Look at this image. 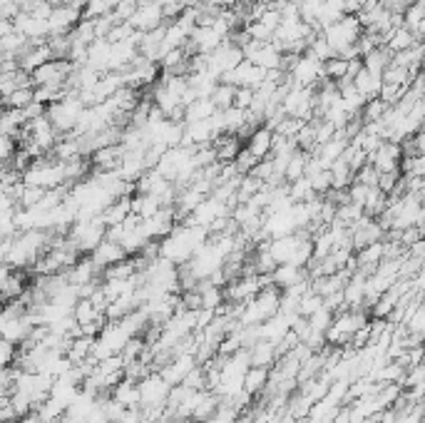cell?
Returning <instances> with one entry per match:
<instances>
[{
    "label": "cell",
    "mask_w": 425,
    "mask_h": 423,
    "mask_svg": "<svg viewBox=\"0 0 425 423\" xmlns=\"http://www.w3.org/2000/svg\"><path fill=\"white\" fill-rule=\"evenodd\" d=\"M254 97H256V90L254 88H236L234 108L251 110V105H254Z\"/></svg>",
    "instance_id": "45"
},
{
    "label": "cell",
    "mask_w": 425,
    "mask_h": 423,
    "mask_svg": "<svg viewBox=\"0 0 425 423\" xmlns=\"http://www.w3.org/2000/svg\"><path fill=\"white\" fill-rule=\"evenodd\" d=\"M247 33L251 35V40H261V42H272L274 40V30H269L264 23H249L244 25Z\"/></svg>",
    "instance_id": "46"
},
{
    "label": "cell",
    "mask_w": 425,
    "mask_h": 423,
    "mask_svg": "<svg viewBox=\"0 0 425 423\" xmlns=\"http://www.w3.org/2000/svg\"><path fill=\"white\" fill-rule=\"evenodd\" d=\"M33 329H35V324H33L30 314L15 316V319H3V339L23 346L28 341V336L33 334Z\"/></svg>",
    "instance_id": "11"
},
{
    "label": "cell",
    "mask_w": 425,
    "mask_h": 423,
    "mask_svg": "<svg viewBox=\"0 0 425 423\" xmlns=\"http://www.w3.org/2000/svg\"><path fill=\"white\" fill-rule=\"evenodd\" d=\"M140 10V0H119V6L112 10V15L117 18V23H130Z\"/></svg>",
    "instance_id": "42"
},
{
    "label": "cell",
    "mask_w": 425,
    "mask_h": 423,
    "mask_svg": "<svg viewBox=\"0 0 425 423\" xmlns=\"http://www.w3.org/2000/svg\"><path fill=\"white\" fill-rule=\"evenodd\" d=\"M289 75H291V80H294L296 88H316L321 80H326L324 63L313 58L311 53H303Z\"/></svg>",
    "instance_id": "3"
},
{
    "label": "cell",
    "mask_w": 425,
    "mask_h": 423,
    "mask_svg": "<svg viewBox=\"0 0 425 423\" xmlns=\"http://www.w3.org/2000/svg\"><path fill=\"white\" fill-rule=\"evenodd\" d=\"M72 314H75V319H77V324H80V326L105 319V314H102V311L92 304V299H80V301L75 304V309H72Z\"/></svg>",
    "instance_id": "28"
},
{
    "label": "cell",
    "mask_w": 425,
    "mask_h": 423,
    "mask_svg": "<svg viewBox=\"0 0 425 423\" xmlns=\"http://www.w3.org/2000/svg\"><path fill=\"white\" fill-rule=\"evenodd\" d=\"M333 319H336V311H331L328 306H321L316 314L308 316V326H311V331H319V334H326L331 326H333Z\"/></svg>",
    "instance_id": "32"
},
{
    "label": "cell",
    "mask_w": 425,
    "mask_h": 423,
    "mask_svg": "<svg viewBox=\"0 0 425 423\" xmlns=\"http://www.w3.org/2000/svg\"><path fill=\"white\" fill-rule=\"evenodd\" d=\"M83 113H85V105H83V100L77 97V90H70V95H67L65 100L55 102V105L47 108V117H50V122H53L55 130H58L60 135L75 130L80 117H83Z\"/></svg>",
    "instance_id": "1"
},
{
    "label": "cell",
    "mask_w": 425,
    "mask_h": 423,
    "mask_svg": "<svg viewBox=\"0 0 425 423\" xmlns=\"http://www.w3.org/2000/svg\"><path fill=\"white\" fill-rule=\"evenodd\" d=\"M214 149H217V157L219 162H234L242 152V142L236 135H222V138L214 140Z\"/></svg>",
    "instance_id": "26"
},
{
    "label": "cell",
    "mask_w": 425,
    "mask_h": 423,
    "mask_svg": "<svg viewBox=\"0 0 425 423\" xmlns=\"http://www.w3.org/2000/svg\"><path fill=\"white\" fill-rule=\"evenodd\" d=\"M124 155H127V149H124L122 144H110V147H102V149H97V152H92V155H90V162L94 165L97 172H117Z\"/></svg>",
    "instance_id": "10"
},
{
    "label": "cell",
    "mask_w": 425,
    "mask_h": 423,
    "mask_svg": "<svg viewBox=\"0 0 425 423\" xmlns=\"http://www.w3.org/2000/svg\"><path fill=\"white\" fill-rule=\"evenodd\" d=\"M308 160H311V155L308 152H303V149H299V152H294L289 160V167H286V182H296V179L306 177V167H308Z\"/></svg>",
    "instance_id": "31"
},
{
    "label": "cell",
    "mask_w": 425,
    "mask_h": 423,
    "mask_svg": "<svg viewBox=\"0 0 425 423\" xmlns=\"http://www.w3.org/2000/svg\"><path fill=\"white\" fill-rule=\"evenodd\" d=\"M12 33H18V30H15V23H12V20H0V38L12 35Z\"/></svg>",
    "instance_id": "51"
},
{
    "label": "cell",
    "mask_w": 425,
    "mask_h": 423,
    "mask_svg": "<svg viewBox=\"0 0 425 423\" xmlns=\"http://www.w3.org/2000/svg\"><path fill=\"white\" fill-rule=\"evenodd\" d=\"M77 70V65L72 60H50L45 65H40L35 72H33V80H35V88L38 85H67L70 75Z\"/></svg>",
    "instance_id": "5"
},
{
    "label": "cell",
    "mask_w": 425,
    "mask_h": 423,
    "mask_svg": "<svg viewBox=\"0 0 425 423\" xmlns=\"http://www.w3.org/2000/svg\"><path fill=\"white\" fill-rule=\"evenodd\" d=\"M401 157H403V144L385 140V142L381 144L371 157H368V162H371L373 167H376L381 174L383 172H401Z\"/></svg>",
    "instance_id": "6"
},
{
    "label": "cell",
    "mask_w": 425,
    "mask_h": 423,
    "mask_svg": "<svg viewBox=\"0 0 425 423\" xmlns=\"http://www.w3.org/2000/svg\"><path fill=\"white\" fill-rule=\"evenodd\" d=\"M224 40H226V38L214 28H197L194 35H192V42L197 45V53H201V55L217 53Z\"/></svg>",
    "instance_id": "16"
},
{
    "label": "cell",
    "mask_w": 425,
    "mask_h": 423,
    "mask_svg": "<svg viewBox=\"0 0 425 423\" xmlns=\"http://www.w3.org/2000/svg\"><path fill=\"white\" fill-rule=\"evenodd\" d=\"M90 169V162L85 157H75V160L65 162V179L67 185L70 182H83L85 179V172Z\"/></svg>",
    "instance_id": "36"
},
{
    "label": "cell",
    "mask_w": 425,
    "mask_h": 423,
    "mask_svg": "<svg viewBox=\"0 0 425 423\" xmlns=\"http://www.w3.org/2000/svg\"><path fill=\"white\" fill-rule=\"evenodd\" d=\"M132 28L140 30V33H149V30L165 25V13H162L160 3H147V6H140L137 15L130 20Z\"/></svg>",
    "instance_id": "13"
},
{
    "label": "cell",
    "mask_w": 425,
    "mask_h": 423,
    "mask_svg": "<svg viewBox=\"0 0 425 423\" xmlns=\"http://www.w3.org/2000/svg\"><path fill=\"white\" fill-rule=\"evenodd\" d=\"M383 234V224L376 222L373 217L363 215L353 226H351V242H353V249H363L368 244H376Z\"/></svg>",
    "instance_id": "7"
},
{
    "label": "cell",
    "mask_w": 425,
    "mask_h": 423,
    "mask_svg": "<svg viewBox=\"0 0 425 423\" xmlns=\"http://www.w3.org/2000/svg\"><path fill=\"white\" fill-rule=\"evenodd\" d=\"M83 20V10L75 6H60L50 15V35H70Z\"/></svg>",
    "instance_id": "9"
},
{
    "label": "cell",
    "mask_w": 425,
    "mask_h": 423,
    "mask_svg": "<svg viewBox=\"0 0 425 423\" xmlns=\"http://www.w3.org/2000/svg\"><path fill=\"white\" fill-rule=\"evenodd\" d=\"M162 209H165V202H162L160 194H140L137 192L135 197H132V212L140 215L142 219H149V217L160 215Z\"/></svg>",
    "instance_id": "22"
},
{
    "label": "cell",
    "mask_w": 425,
    "mask_h": 423,
    "mask_svg": "<svg viewBox=\"0 0 425 423\" xmlns=\"http://www.w3.org/2000/svg\"><path fill=\"white\" fill-rule=\"evenodd\" d=\"M303 127H306V122H303V119L289 117V115H286V117L278 122V127L274 132H278V135H283V138H299V132H301Z\"/></svg>",
    "instance_id": "41"
},
{
    "label": "cell",
    "mask_w": 425,
    "mask_h": 423,
    "mask_svg": "<svg viewBox=\"0 0 425 423\" xmlns=\"http://www.w3.org/2000/svg\"><path fill=\"white\" fill-rule=\"evenodd\" d=\"M385 113H388V105H385L381 97H376V100H368L366 102V108H363L360 117H363V122H381Z\"/></svg>",
    "instance_id": "38"
},
{
    "label": "cell",
    "mask_w": 425,
    "mask_h": 423,
    "mask_svg": "<svg viewBox=\"0 0 425 423\" xmlns=\"http://www.w3.org/2000/svg\"><path fill=\"white\" fill-rule=\"evenodd\" d=\"M97 264L92 262V256H80V262L75 267L67 269V281L72 286H85V284H92L97 281Z\"/></svg>",
    "instance_id": "15"
},
{
    "label": "cell",
    "mask_w": 425,
    "mask_h": 423,
    "mask_svg": "<svg viewBox=\"0 0 425 423\" xmlns=\"http://www.w3.org/2000/svg\"><path fill=\"white\" fill-rule=\"evenodd\" d=\"M130 215H132V194H127V197L115 199L100 217L107 226H117V224H124Z\"/></svg>",
    "instance_id": "20"
},
{
    "label": "cell",
    "mask_w": 425,
    "mask_h": 423,
    "mask_svg": "<svg viewBox=\"0 0 425 423\" xmlns=\"http://www.w3.org/2000/svg\"><path fill=\"white\" fill-rule=\"evenodd\" d=\"M269 381H272V369H266V366H251L247 371V376H244V391L249 396H256L261 391H266Z\"/></svg>",
    "instance_id": "23"
},
{
    "label": "cell",
    "mask_w": 425,
    "mask_h": 423,
    "mask_svg": "<svg viewBox=\"0 0 425 423\" xmlns=\"http://www.w3.org/2000/svg\"><path fill=\"white\" fill-rule=\"evenodd\" d=\"M115 8L110 6V0H88L83 8V20H97L110 15Z\"/></svg>",
    "instance_id": "33"
},
{
    "label": "cell",
    "mask_w": 425,
    "mask_h": 423,
    "mask_svg": "<svg viewBox=\"0 0 425 423\" xmlns=\"http://www.w3.org/2000/svg\"><path fill=\"white\" fill-rule=\"evenodd\" d=\"M112 399H117L124 408H142V394H140V383L124 379L117 386L112 388Z\"/></svg>",
    "instance_id": "21"
},
{
    "label": "cell",
    "mask_w": 425,
    "mask_h": 423,
    "mask_svg": "<svg viewBox=\"0 0 425 423\" xmlns=\"http://www.w3.org/2000/svg\"><path fill=\"white\" fill-rule=\"evenodd\" d=\"M281 60H283V53L274 45V42H266L264 50H261L259 55H256L251 63L259 67H264V70H281Z\"/></svg>",
    "instance_id": "27"
},
{
    "label": "cell",
    "mask_w": 425,
    "mask_h": 423,
    "mask_svg": "<svg viewBox=\"0 0 425 423\" xmlns=\"http://www.w3.org/2000/svg\"><path fill=\"white\" fill-rule=\"evenodd\" d=\"M30 102H35V88H20L15 90L8 100H3L6 108H18V110H25Z\"/></svg>",
    "instance_id": "34"
},
{
    "label": "cell",
    "mask_w": 425,
    "mask_h": 423,
    "mask_svg": "<svg viewBox=\"0 0 425 423\" xmlns=\"http://www.w3.org/2000/svg\"><path fill=\"white\" fill-rule=\"evenodd\" d=\"M321 35L326 38V42L333 48V53H336V58H338V53H341L343 48H349V45H356V42H358V38L363 35V25H360V20L356 18V15H343L338 23L326 28Z\"/></svg>",
    "instance_id": "2"
},
{
    "label": "cell",
    "mask_w": 425,
    "mask_h": 423,
    "mask_svg": "<svg viewBox=\"0 0 425 423\" xmlns=\"http://www.w3.org/2000/svg\"><path fill=\"white\" fill-rule=\"evenodd\" d=\"M15 423H42V418L38 416V411H33V413H28V416H23V418H18Z\"/></svg>",
    "instance_id": "52"
},
{
    "label": "cell",
    "mask_w": 425,
    "mask_h": 423,
    "mask_svg": "<svg viewBox=\"0 0 425 423\" xmlns=\"http://www.w3.org/2000/svg\"><path fill=\"white\" fill-rule=\"evenodd\" d=\"M259 23H264L266 28H269V30H274V33H276V30H278V25L283 23V18H281V13H278V10H274V8H269V10H266L264 15H261V20H259Z\"/></svg>",
    "instance_id": "48"
},
{
    "label": "cell",
    "mask_w": 425,
    "mask_h": 423,
    "mask_svg": "<svg viewBox=\"0 0 425 423\" xmlns=\"http://www.w3.org/2000/svg\"><path fill=\"white\" fill-rule=\"evenodd\" d=\"M20 144L15 142L12 138H8V135H0V157H3V162H12V157H15V152H18Z\"/></svg>",
    "instance_id": "47"
},
{
    "label": "cell",
    "mask_w": 425,
    "mask_h": 423,
    "mask_svg": "<svg viewBox=\"0 0 425 423\" xmlns=\"http://www.w3.org/2000/svg\"><path fill=\"white\" fill-rule=\"evenodd\" d=\"M234 165H236V169H239V174H249L256 165H259V160L249 152V147H244L242 152H239V157L234 160Z\"/></svg>",
    "instance_id": "44"
},
{
    "label": "cell",
    "mask_w": 425,
    "mask_h": 423,
    "mask_svg": "<svg viewBox=\"0 0 425 423\" xmlns=\"http://www.w3.org/2000/svg\"><path fill=\"white\" fill-rule=\"evenodd\" d=\"M174 222H177V209L165 207L160 215L149 217V219H142V229L147 234V239H165L174 232Z\"/></svg>",
    "instance_id": "8"
},
{
    "label": "cell",
    "mask_w": 425,
    "mask_h": 423,
    "mask_svg": "<svg viewBox=\"0 0 425 423\" xmlns=\"http://www.w3.org/2000/svg\"><path fill=\"white\" fill-rule=\"evenodd\" d=\"M234 97H236V88L234 85H226V83H219L217 92H214V105H217L219 110H229L234 108Z\"/></svg>",
    "instance_id": "37"
},
{
    "label": "cell",
    "mask_w": 425,
    "mask_h": 423,
    "mask_svg": "<svg viewBox=\"0 0 425 423\" xmlns=\"http://www.w3.org/2000/svg\"><path fill=\"white\" fill-rule=\"evenodd\" d=\"M110 53H112V42L107 40V38H97V40L90 45V60L88 65L94 67V70H100L105 75L110 70Z\"/></svg>",
    "instance_id": "19"
},
{
    "label": "cell",
    "mask_w": 425,
    "mask_h": 423,
    "mask_svg": "<svg viewBox=\"0 0 425 423\" xmlns=\"http://www.w3.org/2000/svg\"><path fill=\"white\" fill-rule=\"evenodd\" d=\"M90 256H92V262L100 269H110V267H115V264L124 262V259H127V251H124V247L119 244V242L105 239Z\"/></svg>",
    "instance_id": "12"
},
{
    "label": "cell",
    "mask_w": 425,
    "mask_h": 423,
    "mask_svg": "<svg viewBox=\"0 0 425 423\" xmlns=\"http://www.w3.org/2000/svg\"><path fill=\"white\" fill-rule=\"evenodd\" d=\"M217 113H219V108L214 105L212 97H199L197 102H192V105L184 108V122H187V125H192V122H201V119L214 117Z\"/></svg>",
    "instance_id": "24"
},
{
    "label": "cell",
    "mask_w": 425,
    "mask_h": 423,
    "mask_svg": "<svg viewBox=\"0 0 425 423\" xmlns=\"http://www.w3.org/2000/svg\"><path fill=\"white\" fill-rule=\"evenodd\" d=\"M324 306V297H321L316 289H311L308 294H303V299H301V304H299V314L301 316H311V314H316V311Z\"/></svg>",
    "instance_id": "40"
},
{
    "label": "cell",
    "mask_w": 425,
    "mask_h": 423,
    "mask_svg": "<svg viewBox=\"0 0 425 423\" xmlns=\"http://www.w3.org/2000/svg\"><path fill=\"white\" fill-rule=\"evenodd\" d=\"M172 383L167 381L162 374H149L140 381V394H142V408H152V406H167L169 399Z\"/></svg>",
    "instance_id": "4"
},
{
    "label": "cell",
    "mask_w": 425,
    "mask_h": 423,
    "mask_svg": "<svg viewBox=\"0 0 425 423\" xmlns=\"http://www.w3.org/2000/svg\"><path fill=\"white\" fill-rule=\"evenodd\" d=\"M289 3H294V6H299V8L303 6V0H289Z\"/></svg>",
    "instance_id": "53"
},
{
    "label": "cell",
    "mask_w": 425,
    "mask_h": 423,
    "mask_svg": "<svg viewBox=\"0 0 425 423\" xmlns=\"http://www.w3.org/2000/svg\"><path fill=\"white\" fill-rule=\"evenodd\" d=\"M415 42H418V38H415V33H410V30L403 25V28L393 30V35H390V40L385 42V48L390 50V53L396 55V53H403V50L408 48H413Z\"/></svg>",
    "instance_id": "30"
},
{
    "label": "cell",
    "mask_w": 425,
    "mask_h": 423,
    "mask_svg": "<svg viewBox=\"0 0 425 423\" xmlns=\"http://www.w3.org/2000/svg\"><path fill=\"white\" fill-rule=\"evenodd\" d=\"M247 147L259 162L266 160V157H272V152H274V130H269V127H259V130L249 138Z\"/></svg>",
    "instance_id": "18"
},
{
    "label": "cell",
    "mask_w": 425,
    "mask_h": 423,
    "mask_svg": "<svg viewBox=\"0 0 425 423\" xmlns=\"http://www.w3.org/2000/svg\"><path fill=\"white\" fill-rule=\"evenodd\" d=\"M324 72H326V78L341 83L343 78H349V60H343V58L326 60V63H324Z\"/></svg>",
    "instance_id": "35"
},
{
    "label": "cell",
    "mask_w": 425,
    "mask_h": 423,
    "mask_svg": "<svg viewBox=\"0 0 425 423\" xmlns=\"http://www.w3.org/2000/svg\"><path fill=\"white\" fill-rule=\"evenodd\" d=\"M291 197H294V202H308V199L319 197V194L313 192L308 177H301L296 179V182H291Z\"/></svg>",
    "instance_id": "39"
},
{
    "label": "cell",
    "mask_w": 425,
    "mask_h": 423,
    "mask_svg": "<svg viewBox=\"0 0 425 423\" xmlns=\"http://www.w3.org/2000/svg\"><path fill=\"white\" fill-rule=\"evenodd\" d=\"M18 356H20V346L12 344V341H8V339H3V344H0V358H3V366H15Z\"/></svg>",
    "instance_id": "43"
},
{
    "label": "cell",
    "mask_w": 425,
    "mask_h": 423,
    "mask_svg": "<svg viewBox=\"0 0 425 423\" xmlns=\"http://www.w3.org/2000/svg\"><path fill=\"white\" fill-rule=\"evenodd\" d=\"M23 113H25V117H28V122H30V119L45 117V115H47V105H42V102H30Z\"/></svg>",
    "instance_id": "50"
},
{
    "label": "cell",
    "mask_w": 425,
    "mask_h": 423,
    "mask_svg": "<svg viewBox=\"0 0 425 423\" xmlns=\"http://www.w3.org/2000/svg\"><path fill=\"white\" fill-rule=\"evenodd\" d=\"M214 319H217V311L214 309H199L197 311V331H204Z\"/></svg>",
    "instance_id": "49"
},
{
    "label": "cell",
    "mask_w": 425,
    "mask_h": 423,
    "mask_svg": "<svg viewBox=\"0 0 425 423\" xmlns=\"http://www.w3.org/2000/svg\"><path fill=\"white\" fill-rule=\"evenodd\" d=\"M222 122H224V135H239L247 127V110H222Z\"/></svg>",
    "instance_id": "29"
},
{
    "label": "cell",
    "mask_w": 425,
    "mask_h": 423,
    "mask_svg": "<svg viewBox=\"0 0 425 423\" xmlns=\"http://www.w3.org/2000/svg\"><path fill=\"white\" fill-rule=\"evenodd\" d=\"M249 354H251V366H266V369H272V364L278 358V351H276V344L274 341H256L251 349H249Z\"/></svg>",
    "instance_id": "25"
},
{
    "label": "cell",
    "mask_w": 425,
    "mask_h": 423,
    "mask_svg": "<svg viewBox=\"0 0 425 423\" xmlns=\"http://www.w3.org/2000/svg\"><path fill=\"white\" fill-rule=\"evenodd\" d=\"M274 286H278V289H291V286L301 284L303 279H308V274L303 272L301 267H294V264H278L276 269H274Z\"/></svg>",
    "instance_id": "17"
},
{
    "label": "cell",
    "mask_w": 425,
    "mask_h": 423,
    "mask_svg": "<svg viewBox=\"0 0 425 423\" xmlns=\"http://www.w3.org/2000/svg\"><path fill=\"white\" fill-rule=\"evenodd\" d=\"M97 339H100V344H105L112 354H122L124 346H127V341H130L132 336L124 331L122 322H107Z\"/></svg>",
    "instance_id": "14"
}]
</instances>
